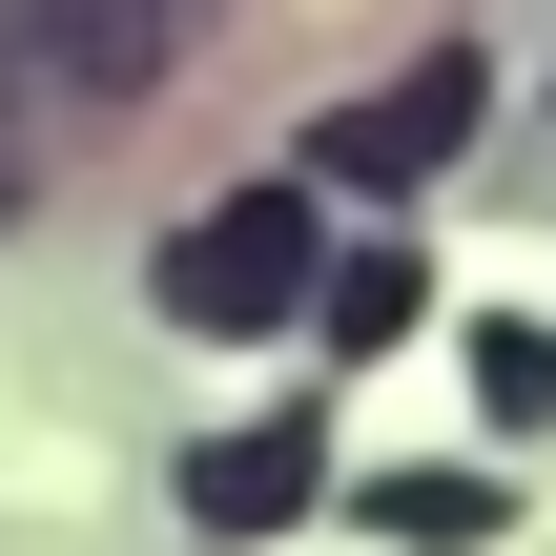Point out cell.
<instances>
[{
    "label": "cell",
    "mask_w": 556,
    "mask_h": 556,
    "mask_svg": "<svg viewBox=\"0 0 556 556\" xmlns=\"http://www.w3.org/2000/svg\"><path fill=\"white\" fill-rule=\"evenodd\" d=\"M206 0H0V186H41L62 144L144 124Z\"/></svg>",
    "instance_id": "cell-1"
},
{
    "label": "cell",
    "mask_w": 556,
    "mask_h": 556,
    "mask_svg": "<svg viewBox=\"0 0 556 556\" xmlns=\"http://www.w3.org/2000/svg\"><path fill=\"white\" fill-rule=\"evenodd\" d=\"M144 289H165V330H289V309H309V206H289V186H227V206L165 227Z\"/></svg>",
    "instance_id": "cell-2"
},
{
    "label": "cell",
    "mask_w": 556,
    "mask_h": 556,
    "mask_svg": "<svg viewBox=\"0 0 556 556\" xmlns=\"http://www.w3.org/2000/svg\"><path fill=\"white\" fill-rule=\"evenodd\" d=\"M475 103H495L475 41H433V62H392L371 103H330V165H351V186H433V165L475 144Z\"/></svg>",
    "instance_id": "cell-3"
},
{
    "label": "cell",
    "mask_w": 556,
    "mask_h": 556,
    "mask_svg": "<svg viewBox=\"0 0 556 556\" xmlns=\"http://www.w3.org/2000/svg\"><path fill=\"white\" fill-rule=\"evenodd\" d=\"M186 495H206V516H289V495H309V433H248V454H206Z\"/></svg>",
    "instance_id": "cell-4"
}]
</instances>
